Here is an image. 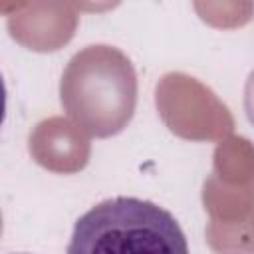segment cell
Listing matches in <instances>:
<instances>
[{
  "instance_id": "3957f363",
  "label": "cell",
  "mask_w": 254,
  "mask_h": 254,
  "mask_svg": "<svg viewBox=\"0 0 254 254\" xmlns=\"http://www.w3.org/2000/svg\"><path fill=\"white\" fill-rule=\"evenodd\" d=\"M244 111L248 121L254 125V69L250 71L246 85H244Z\"/></svg>"
},
{
  "instance_id": "6da1fadb",
  "label": "cell",
  "mask_w": 254,
  "mask_h": 254,
  "mask_svg": "<svg viewBox=\"0 0 254 254\" xmlns=\"http://www.w3.org/2000/svg\"><path fill=\"white\" fill-rule=\"evenodd\" d=\"M60 95L64 109L85 133L93 137L115 135L135 111V69L117 48L87 46L69 60Z\"/></svg>"
},
{
  "instance_id": "7a4b0ae2",
  "label": "cell",
  "mask_w": 254,
  "mask_h": 254,
  "mask_svg": "<svg viewBox=\"0 0 254 254\" xmlns=\"http://www.w3.org/2000/svg\"><path fill=\"white\" fill-rule=\"evenodd\" d=\"M67 254H189L177 218L135 196L107 198L81 214Z\"/></svg>"
}]
</instances>
